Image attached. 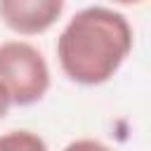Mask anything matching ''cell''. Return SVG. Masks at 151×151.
Listing matches in <instances>:
<instances>
[{
  "mask_svg": "<svg viewBox=\"0 0 151 151\" xmlns=\"http://www.w3.org/2000/svg\"><path fill=\"white\" fill-rule=\"evenodd\" d=\"M132 26L111 7H85L76 12L57 38V59L64 76L78 85L109 83L132 52Z\"/></svg>",
  "mask_w": 151,
  "mask_h": 151,
  "instance_id": "cell-1",
  "label": "cell"
},
{
  "mask_svg": "<svg viewBox=\"0 0 151 151\" xmlns=\"http://www.w3.org/2000/svg\"><path fill=\"white\" fill-rule=\"evenodd\" d=\"M50 66L26 40L0 42V97L9 106H31L50 90Z\"/></svg>",
  "mask_w": 151,
  "mask_h": 151,
  "instance_id": "cell-2",
  "label": "cell"
},
{
  "mask_svg": "<svg viewBox=\"0 0 151 151\" xmlns=\"http://www.w3.org/2000/svg\"><path fill=\"white\" fill-rule=\"evenodd\" d=\"M64 5L66 0H0V19L19 35H40L57 24Z\"/></svg>",
  "mask_w": 151,
  "mask_h": 151,
  "instance_id": "cell-3",
  "label": "cell"
},
{
  "mask_svg": "<svg viewBox=\"0 0 151 151\" xmlns=\"http://www.w3.org/2000/svg\"><path fill=\"white\" fill-rule=\"evenodd\" d=\"M0 151H47V144L31 130H12L0 134Z\"/></svg>",
  "mask_w": 151,
  "mask_h": 151,
  "instance_id": "cell-4",
  "label": "cell"
},
{
  "mask_svg": "<svg viewBox=\"0 0 151 151\" xmlns=\"http://www.w3.org/2000/svg\"><path fill=\"white\" fill-rule=\"evenodd\" d=\"M64 151H113L111 146H106L104 142L99 139H90V137H83V139H73L64 146Z\"/></svg>",
  "mask_w": 151,
  "mask_h": 151,
  "instance_id": "cell-5",
  "label": "cell"
},
{
  "mask_svg": "<svg viewBox=\"0 0 151 151\" xmlns=\"http://www.w3.org/2000/svg\"><path fill=\"white\" fill-rule=\"evenodd\" d=\"M7 109H9V104L0 97V118H5V113H7Z\"/></svg>",
  "mask_w": 151,
  "mask_h": 151,
  "instance_id": "cell-6",
  "label": "cell"
},
{
  "mask_svg": "<svg viewBox=\"0 0 151 151\" xmlns=\"http://www.w3.org/2000/svg\"><path fill=\"white\" fill-rule=\"evenodd\" d=\"M113 2H120V5H139L144 0H113Z\"/></svg>",
  "mask_w": 151,
  "mask_h": 151,
  "instance_id": "cell-7",
  "label": "cell"
}]
</instances>
